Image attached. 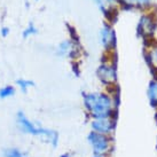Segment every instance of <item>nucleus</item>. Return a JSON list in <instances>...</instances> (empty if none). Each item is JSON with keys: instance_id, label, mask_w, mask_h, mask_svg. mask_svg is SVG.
I'll return each instance as SVG.
<instances>
[{"instance_id": "f257e3e1", "label": "nucleus", "mask_w": 157, "mask_h": 157, "mask_svg": "<svg viewBox=\"0 0 157 157\" xmlns=\"http://www.w3.org/2000/svg\"><path fill=\"white\" fill-rule=\"evenodd\" d=\"M83 101L84 107L92 119L118 115V108L115 105L113 96L105 92L84 93Z\"/></svg>"}, {"instance_id": "f03ea898", "label": "nucleus", "mask_w": 157, "mask_h": 157, "mask_svg": "<svg viewBox=\"0 0 157 157\" xmlns=\"http://www.w3.org/2000/svg\"><path fill=\"white\" fill-rule=\"evenodd\" d=\"M16 123H17L18 130L22 133L45 138V140L52 146L53 148L57 147V144H59V133L56 131L45 128V127H41L40 125H37L35 123H32L24 115L23 111H18L17 113V115H16Z\"/></svg>"}, {"instance_id": "7ed1b4c3", "label": "nucleus", "mask_w": 157, "mask_h": 157, "mask_svg": "<svg viewBox=\"0 0 157 157\" xmlns=\"http://www.w3.org/2000/svg\"><path fill=\"white\" fill-rule=\"evenodd\" d=\"M87 141L93 155H111L113 150V135H105L91 131L87 134Z\"/></svg>"}, {"instance_id": "20e7f679", "label": "nucleus", "mask_w": 157, "mask_h": 157, "mask_svg": "<svg viewBox=\"0 0 157 157\" xmlns=\"http://www.w3.org/2000/svg\"><path fill=\"white\" fill-rule=\"evenodd\" d=\"M117 118L118 115L111 117L94 118L91 121V131L105 135H113L117 127Z\"/></svg>"}, {"instance_id": "39448f33", "label": "nucleus", "mask_w": 157, "mask_h": 157, "mask_svg": "<svg viewBox=\"0 0 157 157\" xmlns=\"http://www.w3.org/2000/svg\"><path fill=\"white\" fill-rule=\"evenodd\" d=\"M96 75L105 85H115L117 80V71L115 64H101L96 70Z\"/></svg>"}, {"instance_id": "423d86ee", "label": "nucleus", "mask_w": 157, "mask_h": 157, "mask_svg": "<svg viewBox=\"0 0 157 157\" xmlns=\"http://www.w3.org/2000/svg\"><path fill=\"white\" fill-rule=\"evenodd\" d=\"M100 41L105 49H113L116 47V35L109 25H103L100 31Z\"/></svg>"}, {"instance_id": "0eeeda50", "label": "nucleus", "mask_w": 157, "mask_h": 157, "mask_svg": "<svg viewBox=\"0 0 157 157\" xmlns=\"http://www.w3.org/2000/svg\"><path fill=\"white\" fill-rule=\"evenodd\" d=\"M57 54L60 56H68V57H75L76 55V46L72 41L70 40H64L59 45L57 48Z\"/></svg>"}, {"instance_id": "6e6552de", "label": "nucleus", "mask_w": 157, "mask_h": 157, "mask_svg": "<svg viewBox=\"0 0 157 157\" xmlns=\"http://www.w3.org/2000/svg\"><path fill=\"white\" fill-rule=\"evenodd\" d=\"M147 98L150 107L157 110V79L151 80L147 88Z\"/></svg>"}, {"instance_id": "1a4fd4ad", "label": "nucleus", "mask_w": 157, "mask_h": 157, "mask_svg": "<svg viewBox=\"0 0 157 157\" xmlns=\"http://www.w3.org/2000/svg\"><path fill=\"white\" fill-rule=\"evenodd\" d=\"M138 30H139V32L141 33V35H150L151 32H153L154 30V25L153 23L149 21V18L147 17H142V20H141V22H140L139 26H138Z\"/></svg>"}, {"instance_id": "9d476101", "label": "nucleus", "mask_w": 157, "mask_h": 157, "mask_svg": "<svg viewBox=\"0 0 157 157\" xmlns=\"http://www.w3.org/2000/svg\"><path fill=\"white\" fill-rule=\"evenodd\" d=\"M4 157H29L25 153L17 148H6L2 153Z\"/></svg>"}, {"instance_id": "9b49d317", "label": "nucleus", "mask_w": 157, "mask_h": 157, "mask_svg": "<svg viewBox=\"0 0 157 157\" xmlns=\"http://www.w3.org/2000/svg\"><path fill=\"white\" fill-rule=\"evenodd\" d=\"M16 84L21 87V90H22V92L24 94L26 93V90H28V88L35 86V83H33L32 80H26V79H17V80H16Z\"/></svg>"}, {"instance_id": "f8f14e48", "label": "nucleus", "mask_w": 157, "mask_h": 157, "mask_svg": "<svg viewBox=\"0 0 157 157\" xmlns=\"http://www.w3.org/2000/svg\"><path fill=\"white\" fill-rule=\"evenodd\" d=\"M15 94V88L13 86H6V87L0 90V98L1 99H6L8 96H13Z\"/></svg>"}, {"instance_id": "ddd939ff", "label": "nucleus", "mask_w": 157, "mask_h": 157, "mask_svg": "<svg viewBox=\"0 0 157 157\" xmlns=\"http://www.w3.org/2000/svg\"><path fill=\"white\" fill-rule=\"evenodd\" d=\"M96 4L100 6V8L103 12H108V9L111 7L113 5V0H95Z\"/></svg>"}, {"instance_id": "4468645a", "label": "nucleus", "mask_w": 157, "mask_h": 157, "mask_svg": "<svg viewBox=\"0 0 157 157\" xmlns=\"http://www.w3.org/2000/svg\"><path fill=\"white\" fill-rule=\"evenodd\" d=\"M37 33V29L35 28V25H33V23H30L29 24V26L26 28L25 30L23 31V38L25 39V38H28L29 36L31 35H36Z\"/></svg>"}, {"instance_id": "2eb2a0df", "label": "nucleus", "mask_w": 157, "mask_h": 157, "mask_svg": "<svg viewBox=\"0 0 157 157\" xmlns=\"http://www.w3.org/2000/svg\"><path fill=\"white\" fill-rule=\"evenodd\" d=\"M8 33H9L8 28H2V29H1V36H2V37H7Z\"/></svg>"}, {"instance_id": "dca6fc26", "label": "nucleus", "mask_w": 157, "mask_h": 157, "mask_svg": "<svg viewBox=\"0 0 157 157\" xmlns=\"http://www.w3.org/2000/svg\"><path fill=\"white\" fill-rule=\"evenodd\" d=\"M72 69H74V71H76V75H77V76H79V71H78V68H77V64H74Z\"/></svg>"}, {"instance_id": "f3484780", "label": "nucleus", "mask_w": 157, "mask_h": 157, "mask_svg": "<svg viewBox=\"0 0 157 157\" xmlns=\"http://www.w3.org/2000/svg\"><path fill=\"white\" fill-rule=\"evenodd\" d=\"M92 157H110L109 155H93Z\"/></svg>"}, {"instance_id": "a211bd4d", "label": "nucleus", "mask_w": 157, "mask_h": 157, "mask_svg": "<svg viewBox=\"0 0 157 157\" xmlns=\"http://www.w3.org/2000/svg\"><path fill=\"white\" fill-rule=\"evenodd\" d=\"M60 157H71V155H70L69 153H64V154H62Z\"/></svg>"}, {"instance_id": "6ab92c4d", "label": "nucleus", "mask_w": 157, "mask_h": 157, "mask_svg": "<svg viewBox=\"0 0 157 157\" xmlns=\"http://www.w3.org/2000/svg\"><path fill=\"white\" fill-rule=\"evenodd\" d=\"M155 123H156V125H157V110H156V113H155Z\"/></svg>"}, {"instance_id": "aec40b11", "label": "nucleus", "mask_w": 157, "mask_h": 157, "mask_svg": "<svg viewBox=\"0 0 157 157\" xmlns=\"http://www.w3.org/2000/svg\"><path fill=\"white\" fill-rule=\"evenodd\" d=\"M155 148H156V151H157V135H156V144H155Z\"/></svg>"}]
</instances>
